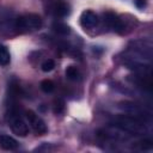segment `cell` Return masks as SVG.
Wrapping results in <instances>:
<instances>
[{
    "mask_svg": "<svg viewBox=\"0 0 153 153\" xmlns=\"http://www.w3.org/2000/svg\"><path fill=\"white\" fill-rule=\"evenodd\" d=\"M115 126L117 128H120L121 130H124L126 133H130V134H145L147 131V128L145 126V122L140 118H136L134 116L130 115H123V116H118L115 118L114 121Z\"/></svg>",
    "mask_w": 153,
    "mask_h": 153,
    "instance_id": "obj_1",
    "label": "cell"
},
{
    "mask_svg": "<svg viewBox=\"0 0 153 153\" xmlns=\"http://www.w3.org/2000/svg\"><path fill=\"white\" fill-rule=\"evenodd\" d=\"M42 18L36 13H25L14 22V27L19 31H35L42 27Z\"/></svg>",
    "mask_w": 153,
    "mask_h": 153,
    "instance_id": "obj_2",
    "label": "cell"
},
{
    "mask_svg": "<svg viewBox=\"0 0 153 153\" xmlns=\"http://www.w3.org/2000/svg\"><path fill=\"white\" fill-rule=\"evenodd\" d=\"M8 126L11 128V130L18 135V136H26L29 134V126L26 124V122L19 116L18 112L14 114H8Z\"/></svg>",
    "mask_w": 153,
    "mask_h": 153,
    "instance_id": "obj_3",
    "label": "cell"
},
{
    "mask_svg": "<svg viewBox=\"0 0 153 153\" xmlns=\"http://www.w3.org/2000/svg\"><path fill=\"white\" fill-rule=\"evenodd\" d=\"M120 108L124 112L129 114L130 116H134V117L140 118L142 121H146V120H148L151 117V115L143 109V106L137 105V104H135L133 102H121L120 103Z\"/></svg>",
    "mask_w": 153,
    "mask_h": 153,
    "instance_id": "obj_4",
    "label": "cell"
},
{
    "mask_svg": "<svg viewBox=\"0 0 153 153\" xmlns=\"http://www.w3.org/2000/svg\"><path fill=\"white\" fill-rule=\"evenodd\" d=\"M25 118H26L29 126L32 128V130L37 135H43V134H45L48 131V128H47L45 122L36 112H33L32 110H27L25 112Z\"/></svg>",
    "mask_w": 153,
    "mask_h": 153,
    "instance_id": "obj_5",
    "label": "cell"
},
{
    "mask_svg": "<svg viewBox=\"0 0 153 153\" xmlns=\"http://www.w3.org/2000/svg\"><path fill=\"white\" fill-rule=\"evenodd\" d=\"M79 22L84 29H93L98 24V16L91 10H85L81 12Z\"/></svg>",
    "mask_w": 153,
    "mask_h": 153,
    "instance_id": "obj_6",
    "label": "cell"
},
{
    "mask_svg": "<svg viewBox=\"0 0 153 153\" xmlns=\"http://www.w3.org/2000/svg\"><path fill=\"white\" fill-rule=\"evenodd\" d=\"M104 23L116 32H122L124 29V24L123 22L120 19V17L117 14H115L114 12H106L104 13Z\"/></svg>",
    "mask_w": 153,
    "mask_h": 153,
    "instance_id": "obj_7",
    "label": "cell"
},
{
    "mask_svg": "<svg viewBox=\"0 0 153 153\" xmlns=\"http://www.w3.org/2000/svg\"><path fill=\"white\" fill-rule=\"evenodd\" d=\"M0 146L6 151H13L18 148V141L10 135H0Z\"/></svg>",
    "mask_w": 153,
    "mask_h": 153,
    "instance_id": "obj_8",
    "label": "cell"
},
{
    "mask_svg": "<svg viewBox=\"0 0 153 153\" xmlns=\"http://www.w3.org/2000/svg\"><path fill=\"white\" fill-rule=\"evenodd\" d=\"M54 12L57 17H66L69 14V6L66 2H57L54 7Z\"/></svg>",
    "mask_w": 153,
    "mask_h": 153,
    "instance_id": "obj_9",
    "label": "cell"
},
{
    "mask_svg": "<svg viewBox=\"0 0 153 153\" xmlns=\"http://www.w3.org/2000/svg\"><path fill=\"white\" fill-rule=\"evenodd\" d=\"M65 74H66V78L72 81H76L80 79V72L75 66H68L65 71Z\"/></svg>",
    "mask_w": 153,
    "mask_h": 153,
    "instance_id": "obj_10",
    "label": "cell"
},
{
    "mask_svg": "<svg viewBox=\"0 0 153 153\" xmlns=\"http://www.w3.org/2000/svg\"><path fill=\"white\" fill-rule=\"evenodd\" d=\"M53 29H54V31H55L56 33H59V35H62V36H65V35H68V33L71 32V29H69V26H68L67 24L62 23V22H55V23L53 24Z\"/></svg>",
    "mask_w": 153,
    "mask_h": 153,
    "instance_id": "obj_11",
    "label": "cell"
},
{
    "mask_svg": "<svg viewBox=\"0 0 153 153\" xmlns=\"http://www.w3.org/2000/svg\"><path fill=\"white\" fill-rule=\"evenodd\" d=\"M11 61V55H10V51L8 49L0 44V66H7Z\"/></svg>",
    "mask_w": 153,
    "mask_h": 153,
    "instance_id": "obj_12",
    "label": "cell"
},
{
    "mask_svg": "<svg viewBox=\"0 0 153 153\" xmlns=\"http://www.w3.org/2000/svg\"><path fill=\"white\" fill-rule=\"evenodd\" d=\"M41 90L45 93H51L54 90H55V85L51 80L49 79H44L41 81Z\"/></svg>",
    "mask_w": 153,
    "mask_h": 153,
    "instance_id": "obj_13",
    "label": "cell"
},
{
    "mask_svg": "<svg viewBox=\"0 0 153 153\" xmlns=\"http://www.w3.org/2000/svg\"><path fill=\"white\" fill-rule=\"evenodd\" d=\"M41 68H42V71L45 72V73L51 72V71L55 68V61L51 60V59H47V60H44V61L42 62Z\"/></svg>",
    "mask_w": 153,
    "mask_h": 153,
    "instance_id": "obj_14",
    "label": "cell"
},
{
    "mask_svg": "<svg viewBox=\"0 0 153 153\" xmlns=\"http://www.w3.org/2000/svg\"><path fill=\"white\" fill-rule=\"evenodd\" d=\"M65 111V102L61 98L55 99L54 102V112L55 114H62Z\"/></svg>",
    "mask_w": 153,
    "mask_h": 153,
    "instance_id": "obj_15",
    "label": "cell"
},
{
    "mask_svg": "<svg viewBox=\"0 0 153 153\" xmlns=\"http://www.w3.org/2000/svg\"><path fill=\"white\" fill-rule=\"evenodd\" d=\"M135 5L139 8H143L146 6V0H135Z\"/></svg>",
    "mask_w": 153,
    "mask_h": 153,
    "instance_id": "obj_16",
    "label": "cell"
}]
</instances>
